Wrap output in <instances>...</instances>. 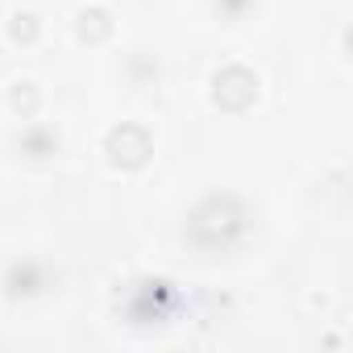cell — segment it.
Here are the masks:
<instances>
[{"label": "cell", "instance_id": "6", "mask_svg": "<svg viewBox=\"0 0 353 353\" xmlns=\"http://www.w3.org/2000/svg\"><path fill=\"white\" fill-rule=\"evenodd\" d=\"M75 34H79V42H88V46L108 42V38H112V13H108L104 5L83 9V13L75 17Z\"/></svg>", "mask_w": 353, "mask_h": 353}, {"label": "cell", "instance_id": "9", "mask_svg": "<svg viewBox=\"0 0 353 353\" xmlns=\"http://www.w3.org/2000/svg\"><path fill=\"white\" fill-rule=\"evenodd\" d=\"M38 34H42V21H38L34 13H13V17H9V38H13L17 46H34Z\"/></svg>", "mask_w": 353, "mask_h": 353}, {"label": "cell", "instance_id": "8", "mask_svg": "<svg viewBox=\"0 0 353 353\" xmlns=\"http://www.w3.org/2000/svg\"><path fill=\"white\" fill-rule=\"evenodd\" d=\"M38 104H42V92H38V83L21 79V83H13V88H9V108H13V112H21V117H34V112H38Z\"/></svg>", "mask_w": 353, "mask_h": 353}, {"label": "cell", "instance_id": "7", "mask_svg": "<svg viewBox=\"0 0 353 353\" xmlns=\"http://www.w3.org/2000/svg\"><path fill=\"white\" fill-rule=\"evenodd\" d=\"M21 154L26 158H34V162H42V158H50V154H59V133L50 129V125H30L26 133H21Z\"/></svg>", "mask_w": 353, "mask_h": 353}, {"label": "cell", "instance_id": "3", "mask_svg": "<svg viewBox=\"0 0 353 353\" xmlns=\"http://www.w3.org/2000/svg\"><path fill=\"white\" fill-rule=\"evenodd\" d=\"M258 100V75L241 63H229L212 75V104L225 112H245Z\"/></svg>", "mask_w": 353, "mask_h": 353}, {"label": "cell", "instance_id": "1", "mask_svg": "<svg viewBox=\"0 0 353 353\" xmlns=\"http://www.w3.org/2000/svg\"><path fill=\"white\" fill-rule=\"evenodd\" d=\"M250 233V208L229 196V192H216V196H204L192 212H188V241L204 254H216V250H233L241 237Z\"/></svg>", "mask_w": 353, "mask_h": 353}, {"label": "cell", "instance_id": "2", "mask_svg": "<svg viewBox=\"0 0 353 353\" xmlns=\"http://www.w3.org/2000/svg\"><path fill=\"white\" fill-rule=\"evenodd\" d=\"M104 154L117 170H141L150 158H154V137L133 125V121H121L108 137H104Z\"/></svg>", "mask_w": 353, "mask_h": 353}, {"label": "cell", "instance_id": "10", "mask_svg": "<svg viewBox=\"0 0 353 353\" xmlns=\"http://www.w3.org/2000/svg\"><path fill=\"white\" fill-rule=\"evenodd\" d=\"M212 5H216V13H221L225 21H241V17L258 5V0H212Z\"/></svg>", "mask_w": 353, "mask_h": 353}, {"label": "cell", "instance_id": "4", "mask_svg": "<svg viewBox=\"0 0 353 353\" xmlns=\"http://www.w3.org/2000/svg\"><path fill=\"white\" fill-rule=\"evenodd\" d=\"M174 299H179V291H174L166 279H150V283H141V291H137L133 316H137V320H162V316L174 307Z\"/></svg>", "mask_w": 353, "mask_h": 353}, {"label": "cell", "instance_id": "5", "mask_svg": "<svg viewBox=\"0 0 353 353\" xmlns=\"http://www.w3.org/2000/svg\"><path fill=\"white\" fill-rule=\"evenodd\" d=\"M42 287H46V274H42L38 262H13V266L5 270V291H9V299H30V295H38Z\"/></svg>", "mask_w": 353, "mask_h": 353}]
</instances>
